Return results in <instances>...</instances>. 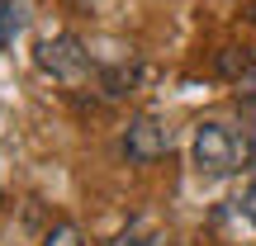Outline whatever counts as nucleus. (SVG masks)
Wrapping results in <instances>:
<instances>
[{"label": "nucleus", "mask_w": 256, "mask_h": 246, "mask_svg": "<svg viewBox=\"0 0 256 246\" xmlns=\"http://www.w3.org/2000/svg\"><path fill=\"white\" fill-rule=\"evenodd\" d=\"M14 33H19V0H0V52Z\"/></svg>", "instance_id": "39448f33"}, {"label": "nucleus", "mask_w": 256, "mask_h": 246, "mask_svg": "<svg viewBox=\"0 0 256 246\" xmlns=\"http://www.w3.org/2000/svg\"><path fill=\"white\" fill-rule=\"evenodd\" d=\"M247 156H252V137L242 128H228V123L194 128V166L204 175H232L247 166Z\"/></svg>", "instance_id": "f257e3e1"}, {"label": "nucleus", "mask_w": 256, "mask_h": 246, "mask_svg": "<svg viewBox=\"0 0 256 246\" xmlns=\"http://www.w3.org/2000/svg\"><path fill=\"white\" fill-rule=\"evenodd\" d=\"M38 66L52 71L57 81H76L86 71V47L76 38H43L38 43Z\"/></svg>", "instance_id": "f03ea898"}, {"label": "nucleus", "mask_w": 256, "mask_h": 246, "mask_svg": "<svg viewBox=\"0 0 256 246\" xmlns=\"http://www.w3.org/2000/svg\"><path fill=\"white\" fill-rule=\"evenodd\" d=\"M166 147H171V133H166L152 114L133 119V123H128V133H124V156H128V161H156Z\"/></svg>", "instance_id": "7ed1b4c3"}, {"label": "nucleus", "mask_w": 256, "mask_h": 246, "mask_svg": "<svg viewBox=\"0 0 256 246\" xmlns=\"http://www.w3.org/2000/svg\"><path fill=\"white\" fill-rule=\"evenodd\" d=\"M238 109L247 114V119H256V66H247V71L238 76Z\"/></svg>", "instance_id": "20e7f679"}, {"label": "nucleus", "mask_w": 256, "mask_h": 246, "mask_svg": "<svg viewBox=\"0 0 256 246\" xmlns=\"http://www.w3.org/2000/svg\"><path fill=\"white\" fill-rule=\"evenodd\" d=\"M43 246H86V242H81V232H76L72 223H62V228L48 232V242H43Z\"/></svg>", "instance_id": "0eeeda50"}, {"label": "nucleus", "mask_w": 256, "mask_h": 246, "mask_svg": "<svg viewBox=\"0 0 256 246\" xmlns=\"http://www.w3.org/2000/svg\"><path fill=\"white\" fill-rule=\"evenodd\" d=\"M138 232H142V228H133V232H128V237H124V246H176L171 237H166V232H156V228H147V237H138Z\"/></svg>", "instance_id": "423d86ee"}, {"label": "nucleus", "mask_w": 256, "mask_h": 246, "mask_svg": "<svg viewBox=\"0 0 256 246\" xmlns=\"http://www.w3.org/2000/svg\"><path fill=\"white\" fill-rule=\"evenodd\" d=\"M242 213H247V218H252V228H256V180H252V190L242 194Z\"/></svg>", "instance_id": "6e6552de"}]
</instances>
